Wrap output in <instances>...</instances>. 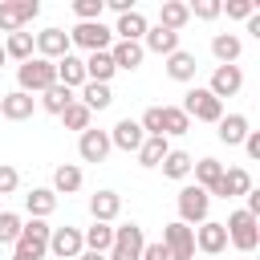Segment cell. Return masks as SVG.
I'll return each instance as SVG.
<instances>
[{
  "mask_svg": "<svg viewBox=\"0 0 260 260\" xmlns=\"http://www.w3.org/2000/svg\"><path fill=\"white\" fill-rule=\"evenodd\" d=\"M162 248L171 252V260H191L195 256V236H191V228L187 223H167L162 228Z\"/></svg>",
  "mask_w": 260,
  "mask_h": 260,
  "instance_id": "cell-10",
  "label": "cell"
},
{
  "mask_svg": "<svg viewBox=\"0 0 260 260\" xmlns=\"http://www.w3.org/2000/svg\"><path fill=\"white\" fill-rule=\"evenodd\" d=\"M244 154H248V158H260V130H248V138H244Z\"/></svg>",
  "mask_w": 260,
  "mask_h": 260,
  "instance_id": "cell-45",
  "label": "cell"
},
{
  "mask_svg": "<svg viewBox=\"0 0 260 260\" xmlns=\"http://www.w3.org/2000/svg\"><path fill=\"white\" fill-rule=\"evenodd\" d=\"M4 61H8V57H4V45H0V65H4Z\"/></svg>",
  "mask_w": 260,
  "mask_h": 260,
  "instance_id": "cell-47",
  "label": "cell"
},
{
  "mask_svg": "<svg viewBox=\"0 0 260 260\" xmlns=\"http://www.w3.org/2000/svg\"><path fill=\"white\" fill-rule=\"evenodd\" d=\"M49 85H57V65L45 57H28L24 65H16V89L20 93H45Z\"/></svg>",
  "mask_w": 260,
  "mask_h": 260,
  "instance_id": "cell-1",
  "label": "cell"
},
{
  "mask_svg": "<svg viewBox=\"0 0 260 260\" xmlns=\"http://www.w3.org/2000/svg\"><path fill=\"white\" fill-rule=\"evenodd\" d=\"M191 236H195V248H199L203 256H219V252L228 248V232H223L219 219H203L199 228H191Z\"/></svg>",
  "mask_w": 260,
  "mask_h": 260,
  "instance_id": "cell-11",
  "label": "cell"
},
{
  "mask_svg": "<svg viewBox=\"0 0 260 260\" xmlns=\"http://www.w3.org/2000/svg\"><path fill=\"white\" fill-rule=\"evenodd\" d=\"M191 162H195V158H191L187 150H167V158H162L158 167H162V175H167V179H175V183H183V179L191 175Z\"/></svg>",
  "mask_w": 260,
  "mask_h": 260,
  "instance_id": "cell-32",
  "label": "cell"
},
{
  "mask_svg": "<svg viewBox=\"0 0 260 260\" xmlns=\"http://www.w3.org/2000/svg\"><path fill=\"white\" fill-rule=\"evenodd\" d=\"M4 57H8V61H16V65H24L28 57H37L32 32H12V37L4 41Z\"/></svg>",
  "mask_w": 260,
  "mask_h": 260,
  "instance_id": "cell-28",
  "label": "cell"
},
{
  "mask_svg": "<svg viewBox=\"0 0 260 260\" xmlns=\"http://www.w3.org/2000/svg\"><path fill=\"white\" fill-rule=\"evenodd\" d=\"M57 85H65V89H81V85H85V65H81V57L65 53V57L57 61Z\"/></svg>",
  "mask_w": 260,
  "mask_h": 260,
  "instance_id": "cell-25",
  "label": "cell"
},
{
  "mask_svg": "<svg viewBox=\"0 0 260 260\" xmlns=\"http://www.w3.org/2000/svg\"><path fill=\"white\" fill-rule=\"evenodd\" d=\"M240 53H244V41H240L236 32H215V37H211V57H215L219 65H236Z\"/></svg>",
  "mask_w": 260,
  "mask_h": 260,
  "instance_id": "cell-22",
  "label": "cell"
},
{
  "mask_svg": "<svg viewBox=\"0 0 260 260\" xmlns=\"http://www.w3.org/2000/svg\"><path fill=\"white\" fill-rule=\"evenodd\" d=\"M89 118H93V114H89V110H85V106H81L77 98H73V106H69L65 114H61L65 130H89Z\"/></svg>",
  "mask_w": 260,
  "mask_h": 260,
  "instance_id": "cell-37",
  "label": "cell"
},
{
  "mask_svg": "<svg viewBox=\"0 0 260 260\" xmlns=\"http://www.w3.org/2000/svg\"><path fill=\"white\" fill-rule=\"evenodd\" d=\"M179 110H183L187 118H195V122H219V118H223V102H219V98H211V93H207V85L187 89Z\"/></svg>",
  "mask_w": 260,
  "mask_h": 260,
  "instance_id": "cell-3",
  "label": "cell"
},
{
  "mask_svg": "<svg viewBox=\"0 0 260 260\" xmlns=\"http://www.w3.org/2000/svg\"><path fill=\"white\" fill-rule=\"evenodd\" d=\"M215 126H219L215 134H219L223 146H244V138H248V130H252V122H248L244 114H223Z\"/></svg>",
  "mask_w": 260,
  "mask_h": 260,
  "instance_id": "cell-19",
  "label": "cell"
},
{
  "mask_svg": "<svg viewBox=\"0 0 260 260\" xmlns=\"http://www.w3.org/2000/svg\"><path fill=\"white\" fill-rule=\"evenodd\" d=\"M187 12L199 16V20H215V16L223 12V4H219V0H195V4H187Z\"/></svg>",
  "mask_w": 260,
  "mask_h": 260,
  "instance_id": "cell-41",
  "label": "cell"
},
{
  "mask_svg": "<svg viewBox=\"0 0 260 260\" xmlns=\"http://www.w3.org/2000/svg\"><path fill=\"white\" fill-rule=\"evenodd\" d=\"M32 110H37V98H28L20 89L0 98V118H8V122H24V118H32Z\"/></svg>",
  "mask_w": 260,
  "mask_h": 260,
  "instance_id": "cell-18",
  "label": "cell"
},
{
  "mask_svg": "<svg viewBox=\"0 0 260 260\" xmlns=\"http://www.w3.org/2000/svg\"><path fill=\"white\" fill-rule=\"evenodd\" d=\"M32 45H37V57H45V61L57 65V61L69 53V32H65V28H45V32L32 37Z\"/></svg>",
  "mask_w": 260,
  "mask_h": 260,
  "instance_id": "cell-13",
  "label": "cell"
},
{
  "mask_svg": "<svg viewBox=\"0 0 260 260\" xmlns=\"http://www.w3.org/2000/svg\"><path fill=\"white\" fill-rule=\"evenodd\" d=\"M142 45L138 41H114L110 45V61H114V69H126V73H134L138 65H142Z\"/></svg>",
  "mask_w": 260,
  "mask_h": 260,
  "instance_id": "cell-21",
  "label": "cell"
},
{
  "mask_svg": "<svg viewBox=\"0 0 260 260\" xmlns=\"http://www.w3.org/2000/svg\"><path fill=\"white\" fill-rule=\"evenodd\" d=\"M20 228H24V219L16 211H0V244H16L20 240Z\"/></svg>",
  "mask_w": 260,
  "mask_h": 260,
  "instance_id": "cell-38",
  "label": "cell"
},
{
  "mask_svg": "<svg viewBox=\"0 0 260 260\" xmlns=\"http://www.w3.org/2000/svg\"><path fill=\"white\" fill-rule=\"evenodd\" d=\"M142 142H146V134H142V126H138L134 118H118V122H114L110 146H118V150H126V154H138Z\"/></svg>",
  "mask_w": 260,
  "mask_h": 260,
  "instance_id": "cell-14",
  "label": "cell"
},
{
  "mask_svg": "<svg viewBox=\"0 0 260 260\" xmlns=\"http://www.w3.org/2000/svg\"><path fill=\"white\" fill-rule=\"evenodd\" d=\"M73 106V89H65V85H49L45 93H41V110H49V114H65Z\"/></svg>",
  "mask_w": 260,
  "mask_h": 260,
  "instance_id": "cell-34",
  "label": "cell"
},
{
  "mask_svg": "<svg viewBox=\"0 0 260 260\" xmlns=\"http://www.w3.org/2000/svg\"><path fill=\"white\" fill-rule=\"evenodd\" d=\"M138 126H142V134H146V138L162 134V106H150V110L138 118Z\"/></svg>",
  "mask_w": 260,
  "mask_h": 260,
  "instance_id": "cell-40",
  "label": "cell"
},
{
  "mask_svg": "<svg viewBox=\"0 0 260 260\" xmlns=\"http://www.w3.org/2000/svg\"><path fill=\"white\" fill-rule=\"evenodd\" d=\"M69 45L85 49V53H106L114 45V32L102 24V20H85V24H73L69 28Z\"/></svg>",
  "mask_w": 260,
  "mask_h": 260,
  "instance_id": "cell-6",
  "label": "cell"
},
{
  "mask_svg": "<svg viewBox=\"0 0 260 260\" xmlns=\"http://www.w3.org/2000/svg\"><path fill=\"white\" fill-rule=\"evenodd\" d=\"M49 252L57 256V260H77L81 252H85V240H81V228H53L49 232Z\"/></svg>",
  "mask_w": 260,
  "mask_h": 260,
  "instance_id": "cell-8",
  "label": "cell"
},
{
  "mask_svg": "<svg viewBox=\"0 0 260 260\" xmlns=\"http://www.w3.org/2000/svg\"><path fill=\"white\" fill-rule=\"evenodd\" d=\"M20 187V171L12 162H0V195H12Z\"/></svg>",
  "mask_w": 260,
  "mask_h": 260,
  "instance_id": "cell-42",
  "label": "cell"
},
{
  "mask_svg": "<svg viewBox=\"0 0 260 260\" xmlns=\"http://www.w3.org/2000/svg\"><path fill=\"white\" fill-rule=\"evenodd\" d=\"M77 260H106V252H81Z\"/></svg>",
  "mask_w": 260,
  "mask_h": 260,
  "instance_id": "cell-46",
  "label": "cell"
},
{
  "mask_svg": "<svg viewBox=\"0 0 260 260\" xmlns=\"http://www.w3.org/2000/svg\"><path fill=\"white\" fill-rule=\"evenodd\" d=\"M77 102H81V106H85V110L93 114V110H106V106L114 102V89H110V85H98V81H85V85H81V98H77Z\"/></svg>",
  "mask_w": 260,
  "mask_h": 260,
  "instance_id": "cell-31",
  "label": "cell"
},
{
  "mask_svg": "<svg viewBox=\"0 0 260 260\" xmlns=\"http://www.w3.org/2000/svg\"><path fill=\"white\" fill-rule=\"evenodd\" d=\"M114 146H110V130H81V138H77V154H81V162H106V154H110Z\"/></svg>",
  "mask_w": 260,
  "mask_h": 260,
  "instance_id": "cell-12",
  "label": "cell"
},
{
  "mask_svg": "<svg viewBox=\"0 0 260 260\" xmlns=\"http://www.w3.org/2000/svg\"><path fill=\"white\" fill-rule=\"evenodd\" d=\"M41 16V4L37 0H0V32H24L28 20Z\"/></svg>",
  "mask_w": 260,
  "mask_h": 260,
  "instance_id": "cell-7",
  "label": "cell"
},
{
  "mask_svg": "<svg viewBox=\"0 0 260 260\" xmlns=\"http://www.w3.org/2000/svg\"><path fill=\"white\" fill-rule=\"evenodd\" d=\"M191 175H195V187H203V191L211 195V187H215L219 175H223V162H219V158H199V162H191Z\"/></svg>",
  "mask_w": 260,
  "mask_h": 260,
  "instance_id": "cell-29",
  "label": "cell"
},
{
  "mask_svg": "<svg viewBox=\"0 0 260 260\" xmlns=\"http://www.w3.org/2000/svg\"><path fill=\"white\" fill-rule=\"evenodd\" d=\"M187 20H191V12H187V4H183V0H162V8H158V24H162V28L179 32Z\"/></svg>",
  "mask_w": 260,
  "mask_h": 260,
  "instance_id": "cell-30",
  "label": "cell"
},
{
  "mask_svg": "<svg viewBox=\"0 0 260 260\" xmlns=\"http://www.w3.org/2000/svg\"><path fill=\"white\" fill-rule=\"evenodd\" d=\"M118 211H122V195H118V191L102 187V191L89 195V215H93V223H114Z\"/></svg>",
  "mask_w": 260,
  "mask_h": 260,
  "instance_id": "cell-16",
  "label": "cell"
},
{
  "mask_svg": "<svg viewBox=\"0 0 260 260\" xmlns=\"http://www.w3.org/2000/svg\"><path fill=\"white\" fill-rule=\"evenodd\" d=\"M138 260H171V252H167L162 240H158V244H142V256H138Z\"/></svg>",
  "mask_w": 260,
  "mask_h": 260,
  "instance_id": "cell-44",
  "label": "cell"
},
{
  "mask_svg": "<svg viewBox=\"0 0 260 260\" xmlns=\"http://www.w3.org/2000/svg\"><path fill=\"white\" fill-rule=\"evenodd\" d=\"M81 65H85V81H98V85H110L114 73H118L114 61H110V49H106V53H89Z\"/></svg>",
  "mask_w": 260,
  "mask_h": 260,
  "instance_id": "cell-24",
  "label": "cell"
},
{
  "mask_svg": "<svg viewBox=\"0 0 260 260\" xmlns=\"http://www.w3.org/2000/svg\"><path fill=\"white\" fill-rule=\"evenodd\" d=\"M102 12H106V0H73V16H77V24H85V20H102Z\"/></svg>",
  "mask_w": 260,
  "mask_h": 260,
  "instance_id": "cell-39",
  "label": "cell"
},
{
  "mask_svg": "<svg viewBox=\"0 0 260 260\" xmlns=\"http://www.w3.org/2000/svg\"><path fill=\"white\" fill-rule=\"evenodd\" d=\"M223 232H228V244H236L240 252H256V244H260V219H256V215H248L244 207L228 215Z\"/></svg>",
  "mask_w": 260,
  "mask_h": 260,
  "instance_id": "cell-2",
  "label": "cell"
},
{
  "mask_svg": "<svg viewBox=\"0 0 260 260\" xmlns=\"http://www.w3.org/2000/svg\"><path fill=\"white\" fill-rule=\"evenodd\" d=\"M179 49V32L162 28V24H150L146 37H142V53H158V57H171Z\"/></svg>",
  "mask_w": 260,
  "mask_h": 260,
  "instance_id": "cell-17",
  "label": "cell"
},
{
  "mask_svg": "<svg viewBox=\"0 0 260 260\" xmlns=\"http://www.w3.org/2000/svg\"><path fill=\"white\" fill-rule=\"evenodd\" d=\"M81 191V167L77 162H61L53 171V195H73Z\"/></svg>",
  "mask_w": 260,
  "mask_h": 260,
  "instance_id": "cell-27",
  "label": "cell"
},
{
  "mask_svg": "<svg viewBox=\"0 0 260 260\" xmlns=\"http://www.w3.org/2000/svg\"><path fill=\"white\" fill-rule=\"evenodd\" d=\"M244 89V69L240 65H215V73H211V81H207V93L211 98H236Z\"/></svg>",
  "mask_w": 260,
  "mask_h": 260,
  "instance_id": "cell-9",
  "label": "cell"
},
{
  "mask_svg": "<svg viewBox=\"0 0 260 260\" xmlns=\"http://www.w3.org/2000/svg\"><path fill=\"white\" fill-rule=\"evenodd\" d=\"M167 150H171V142H167L162 134H154V138H146V142L138 146V167H158V162L167 158Z\"/></svg>",
  "mask_w": 260,
  "mask_h": 260,
  "instance_id": "cell-35",
  "label": "cell"
},
{
  "mask_svg": "<svg viewBox=\"0 0 260 260\" xmlns=\"http://www.w3.org/2000/svg\"><path fill=\"white\" fill-rule=\"evenodd\" d=\"M223 12H228L232 20H248V16L256 12V4H252V0H228V4H223Z\"/></svg>",
  "mask_w": 260,
  "mask_h": 260,
  "instance_id": "cell-43",
  "label": "cell"
},
{
  "mask_svg": "<svg viewBox=\"0 0 260 260\" xmlns=\"http://www.w3.org/2000/svg\"><path fill=\"white\" fill-rule=\"evenodd\" d=\"M142 244H146V236H142V228H138L134 219H130V223H118L106 260H138V256H142Z\"/></svg>",
  "mask_w": 260,
  "mask_h": 260,
  "instance_id": "cell-5",
  "label": "cell"
},
{
  "mask_svg": "<svg viewBox=\"0 0 260 260\" xmlns=\"http://www.w3.org/2000/svg\"><path fill=\"white\" fill-rule=\"evenodd\" d=\"M195 53H187V49H175L171 57H167V77L171 81H195Z\"/></svg>",
  "mask_w": 260,
  "mask_h": 260,
  "instance_id": "cell-26",
  "label": "cell"
},
{
  "mask_svg": "<svg viewBox=\"0 0 260 260\" xmlns=\"http://www.w3.org/2000/svg\"><path fill=\"white\" fill-rule=\"evenodd\" d=\"M146 28H150V20L134 8V12H126V16H118V24L110 28L114 32V41H138L142 45V37H146Z\"/></svg>",
  "mask_w": 260,
  "mask_h": 260,
  "instance_id": "cell-20",
  "label": "cell"
},
{
  "mask_svg": "<svg viewBox=\"0 0 260 260\" xmlns=\"http://www.w3.org/2000/svg\"><path fill=\"white\" fill-rule=\"evenodd\" d=\"M187 130H191V118L179 106H162V138H179Z\"/></svg>",
  "mask_w": 260,
  "mask_h": 260,
  "instance_id": "cell-36",
  "label": "cell"
},
{
  "mask_svg": "<svg viewBox=\"0 0 260 260\" xmlns=\"http://www.w3.org/2000/svg\"><path fill=\"white\" fill-rule=\"evenodd\" d=\"M24 207H28V219H49V215L57 211L53 187H32V191L24 195Z\"/></svg>",
  "mask_w": 260,
  "mask_h": 260,
  "instance_id": "cell-23",
  "label": "cell"
},
{
  "mask_svg": "<svg viewBox=\"0 0 260 260\" xmlns=\"http://www.w3.org/2000/svg\"><path fill=\"white\" fill-rule=\"evenodd\" d=\"M179 223H203L207 219V211H211V195L203 191V187H195V183H183L179 187Z\"/></svg>",
  "mask_w": 260,
  "mask_h": 260,
  "instance_id": "cell-4",
  "label": "cell"
},
{
  "mask_svg": "<svg viewBox=\"0 0 260 260\" xmlns=\"http://www.w3.org/2000/svg\"><path fill=\"white\" fill-rule=\"evenodd\" d=\"M248 191H252V175L244 167H228L219 175V183L211 187V195H219V199H236V195H248Z\"/></svg>",
  "mask_w": 260,
  "mask_h": 260,
  "instance_id": "cell-15",
  "label": "cell"
},
{
  "mask_svg": "<svg viewBox=\"0 0 260 260\" xmlns=\"http://www.w3.org/2000/svg\"><path fill=\"white\" fill-rule=\"evenodd\" d=\"M81 240H85V252H110V244H114V223H89V228L81 232Z\"/></svg>",
  "mask_w": 260,
  "mask_h": 260,
  "instance_id": "cell-33",
  "label": "cell"
}]
</instances>
